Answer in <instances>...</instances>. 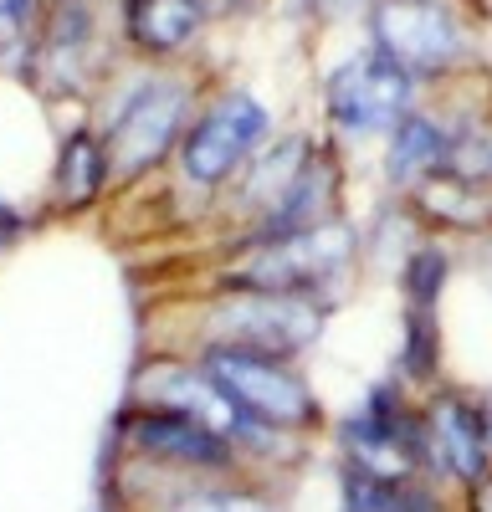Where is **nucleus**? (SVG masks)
Segmentation results:
<instances>
[{
	"label": "nucleus",
	"instance_id": "obj_1",
	"mask_svg": "<svg viewBox=\"0 0 492 512\" xmlns=\"http://www.w3.org/2000/svg\"><path fill=\"white\" fill-rule=\"evenodd\" d=\"M323 328V308L308 292H241L216 308L211 333L221 349H252L272 359L303 354Z\"/></svg>",
	"mask_w": 492,
	"mask_h": 512
},
{
	"label": "nucleus",
	"instance_id": "obj_2",
	"mask_svg": "<svg viewBox=\"0 0 492 512\" xmlns=\"http://www.w3.org/2000/svg\"><path fill=\"white\" fill-rule=\"evenodd\" d=\"M354 256V231L318 221L293 236H272L252 262H246L231 287L241 292H313L318 282H334Z\"/></svg>",
	"mask_w": 492,
	"mask_h": 512
},
{
	"label": "nucleus",
	"instance_id": "obj_3",
	"mask_svg": "<svg viewBox=\"0 0 492 512\" xmlns=\"http://www.w3.org/2000/svg\"><path fill=\"white\" fill-rule=\"evenodd\" d=\"M375 52L410 77H441L462 62V26L441 0H375Z\"/></svg>",
	"mask_w": 492,
	"mask_h": 512
},
{
	"label": "nucleus",
	"instance_id": "obj_4",
	"mask_svg": "<svg viewBox=\"0 0 492 512\" xmlns=\"http://www.w3.org/2000/svg\"><path fill=\"white\" fill-rule=\"evenodd\" d=\"M200 369L211 374L257 425H308L313 420V395H308V384L287 369V359L211 344Z\"/></svg>",
	"mask_w": 492,
	"mask_h": 512
},
{
	"label": "nucleus",
	"instance_id": "obj_5",
	"mask_svg": "<svg viewBox=\"0 0 492 512\" xmlns=\"http://www.w3.org/2000/svg\"><path fill=\"white\" fill-rule=\"evenodd\" d=\"M410 72H400L390 57L380 52H359L349 57L334 77H328V113L334 123H344L349 134H375L385 123L410 118Z\"/></svg>",
	"mask_w": 492,
	"mask_h": 512
},
{
	"label": "nucleus",
	"instance_id": "obj_6",
	"mask_svg": "<svg viewBox=\"0 0 492 512\" xmlns=\"http://www.w3.org/2000/svg\"><path fill=\"white\" fill-rule=\"evenodd\" d=\"M262 139H267V108L257 98H246V93H231L190 128L185 169L205 185H221L226 175H236V169L246 164V154H252Z\"/></svg>",
	"mask_w": 492,
	"mask_h": 512
},
{
	"label": "nucleus",
	"instance_id": "obj_7",
	"mask_svg": "<svg viewBox=\"0 0 492 512\" xmlns=\"http://www.w3.org/2000/svg\"><path fill=\"white\" fill-rule=\"evenodd\" d=\"M185 118V88L180 82H149L134 93V103L118 113L113 134H108V169L113 175H139V169L159 164L164 149L175 144Z\"/></svg>",
	"mask_w": 492,
	"mask_h": 512
},
{
	"label": "nucleus",
	"instance_id": "obj_8",
	"mask_svg": "<svg viewBox=\"0 0 492 512\" xmlns=\"http://www.w3.org/2000/svg\"><path fill=\"white\" fill-rule=\"evenodd\" d=\"M431 425H421L416 415H405L385 400V390L375 395L359 420H349L344 446H349V466L359 472H375V477H416L421 461H426V436Z\"/></svg>",
	"mask_w": 492,
	"mask_h": 512
},
{
	"label": "nucleus",
	"instance_id": "obj_9",
	"mask_svg": "<svg viewBox=\"0 0 492 512\" xmlns=\"http://www.w3.org/2000/svg\"><path fill=\"white\" fill-rule=\"evenodd\" d=\"M139 390H154V405H159V410H180V415H190V420H200V425H211V431L226 436V441H231V436H246V431L257 425L205 369L159 364V369H144Z\"/></svg>",
	"mask_w": 492,
	"mask_h": 512
},
{
	"label": "nucleus",
	"instance_id": "obj_10",
	"mask_svg": "<svg viewBox=\"0 0 492 512\" xmlns=\"http://www.w3.org/2000/svg\"><path fill=\"white\" fill-rule=\"evenodd\" d=\"M123 431H129V441L149 456H164V461H180V466H226L231 461V446L226 436H216L211 425H200L180 410H134L129 420H123Z\"/></svg>",
	"mask_w": 492,
	"mask_h": 512
},
{
	"label": "nucleus",
	"instance_id": "obj_11",
	"mask_svg": "<svg viewBox=\"0 0 492 512\" xmlns=\"http://www.w3.org/2000/svg\"><path fill=\"white\" fill-rule=\"evenodd\" d=\"M431 446L441 456V466L462 482H482L487 477V431H482V410H472L467 400H436L431 405Z\"/></svg>",
	"mask_w": 492,
	"mask_h": 512
},
{
	"label": "nucleus",
	"instance_id": "obj_12",
	"mask_svg": "<svg viewBox=\"0 0 492 512\" xmlns=\"http://www.w3.org/2000/svg\"><path fill=\"white\" fill-rule=\"evenodd\" d=\"M205 11L200 0H129L123 6V26H129V41L154 57L180 52L185 41H195Z\"/></svg>",
	"mask_w": 492,
	"mask_h": 512
},
{
	"label": "nucleus",
	"instance_id": "obj_13",
	"mask_svg": "<svg viewBox=\"0 0 492 512\" xmlns=\"http://www.w3.org/2000/svg\"><path fill=\"white\" fill-rule=\"evenodd\" d=\"M344 502L349 512H436V502L416 487V477H375L349 466L344 472Z\"/></svg>",
	"mask_w": 492,
	"mask_h": 512
},
{
	"label": "nucleus",
	"instance_id": "obj_14",
	"mask_svg": "<svg viewBox=\"0 0 492 512\" xmlns=\"http://www.w3.org/2000/svg\"><path fill=\"white\" fill-rule=\"evenodd\" d=\"M446 149H451V139L431 118H400L395 149H390V175L395 180H426L446 164Z\"/></svg>",
	"mask_w": 492,
	"mask_h": 512
},
{
	"label": "nucleus",
	"instance_id": "obj_15",
	"mask_svg": "<svg viewBox=\"0 0 492 512\" xmlns=\"http://www.w3.org/2000/svg\"><path fill=\"white\" fill-rule=\"evenodd\" d=\"M103 175H108V149L93 144L88 134L67 139V149H62V159H57V190H62V200H67V205L93 200L98 185H103Z\"/></svg>",
	"mask_w": 492,
	"mask_h": 512
},
{
	"label": "nucleus",
	"instance_id": "obj_16",
	"mask_svg": "<svg viewBox=\"0 0 492 512\" xmlns=\"http://www.w3.org/2000/svg\"><path fill=\"white\" fill-rule=\"evenodd\" d=\"M441 169H446V175L457 180V185H482V180H492V139H487V134H462V139H451Z\"/></svg>",
	"mask_w": 492,
	"mask_h": 512
},
{
	"label": "nucleus",
	"instance_id": "obj_17",
	"mask_svg": "<svg viewBox=\"0 0 492 512\" xmlns=\"http://www.w3.org/2000/svg\"><path fill=\"white\" fill-rule=\"evenodd\" d=\"M170 512H277L262 497H246V492H195L185 502H175Z\"/></svg>",
	"mask_w": 492,
	"mask_h": 512
},
{
	"label": "nucleus",
	"instance_id": "obj_18",
	"mask_svg": "<svg viewBox=\"0 0 492 512\" xmlns=\"http://www.w3.org/2000/svg\"><path fill=\"white\" fill-rule=\"evenodd\" d=\"M26 11H31V0H0V47L26 26Z\"/></svg>",
	"mask_w": 492,
	"mask_h": 512
},
{
	"label": "nucleus",
	"instance_id": "obj_19",
	"mask_svg": "<svg viewBox=\"0 0 492 512\" xmlns=\"http://www.w3.org/2000/svg\"><path fill=\"white\" fill-rule=\"evenodd\" d=\"M477 512H492V477L477 482Z\"/></svg>",
	"mask_w": 492,
	"mask_h": 512
},
{
	"label": "nucleus",
	"instance_id": "obj_20",
	"mask_svg": "<svg viewBox=\"0 0 492 512\" xmlns=\"http://www.w3.org/2000/svg\"><path fill=\"white\" fill-rule=\"evenodd\" d=\"M482 431H487V451H492V400L482 405Z\"/></svg>",
	"mask_w": 492,
	"mask_h": 512
}]
</instances>
